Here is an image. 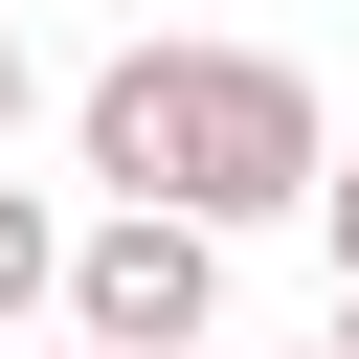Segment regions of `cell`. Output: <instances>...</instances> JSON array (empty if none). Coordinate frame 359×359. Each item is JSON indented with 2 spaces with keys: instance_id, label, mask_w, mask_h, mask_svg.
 <instances>
[{
  "instance_id": "277c9868",
  "label": "cell",
  "mask_w": 359,
  "mask_h": 359,
  "mask_svg": "<svg viewBox=\"0 0 359 359\" xmlns=\"http://www.w3.org/2000/svg\"><path fill=\"white\" fill-rule=\"evenodd\" d=\"M22 112H45V67H22V22H0V157H22Z\"/></svg>"
},
{
  "instance_id": "8992f818",
  "label": "cell",
  "mask_w": 359,
  "mask_h": 359,
  "mask_svg": "<svg viewBox=\"0 0 359 359\" xmlns=\"http://www.w3.org/2000/svg\"><path fill=\"white\" fill-rule=\"evenodd\" d=\"M337 337H359V314H337Z\"/></svg>"
},
{
  "instance_id": "5b68a950",
  "label": "cell",
  "mask_w": 359,
  "mask_h": 359,
  "mask_svg": "<svg viewBox=\"0 0 359 359\" xmlns=\"http://www.w3.org/2000/svg\"><path fill=\"white\" fill-rule=\"evenodd\" d=\"M314 224H337V314H359V180H337V202H314Z\"/></svg>"
},
{
  "instance_id": "52a82bcc",
  "label": "cell",
  "mask_w": 359,
  "mask_h": 359,
  "mask_svg": "<svg viewBox=\"0 0 359 359\" xmlns=\"http://www.w3.org/2000/svg\"><path fill=\"white\" fill-rule=\"evenodd\" d=\"M0 22H22V0H0Z\"/></svg>"
},
{
  "instance_id": "ba28073f",
  "label": "cell",
  "mask_w": 359,
  "mask_h": 359,
  "mask_svg": "<svg viewBox=\"0 0 359 359\" xmlns=\"http://www.w3.org/2000/svg\"><path fill=\"white\" fill-rule=\"evenodd\" d=\"M337 359H359V337H337Z\"/></svg>"
},
{
  "instance_id": "7a4b0ae2",
  "label": "cell",
  "mask_w": 359,
  "mask_h": 359,
  "mask_svg": "<svg viewBox=\"0 0 359 359\" xmlns=\"http://www.w3.org/2000/svg\"><path fill=\"white\" fill-rule=\"evenodd\" d=\"M202 314H224V224L112 202V224L67 247V337H90V359H202Z\"/></svg>"
},
{
  "instance_id": "6da1fadb",
  "label": "cell",
  "mask_w": 359,
  "mask_h": 359,
  "mask_svg": "<svg viewBox=\"0 0 359 359\" xmlns=\"http://www.w3.org/2000/svg\"><path fill=\"white\" fill-rule=\"evenodd\" d=\"M67 135H90V180H112V202H157V224L337 202V135H314V67H292V45H112Z\"/></svg>"
},
{
  "instance_id": "3957f363",
  "label": "cell",
  "mask_w": 359,
  "mask_h": 359,
  "mask_svg": "<svg viewBox=\"0 0 359 359\" xmlns=\"http://www.w3.org/2000/svg\"><path fill=\"white\" fill-rule=\"evenodd\" d=\"M45 292H67V224H45V202H22V180H0V337H22V314H45Z\"/></svg>"
}]
</instances>
